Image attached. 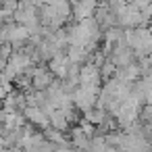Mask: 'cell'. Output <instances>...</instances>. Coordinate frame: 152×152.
<instances>
[{
  "instance_id": "obj_1",
  "label": "cell",
  "mask_w": 152,
  "mask_h": 152,
  "mask_svg": "<svg viewBox=\"0 0 152 152\" xmlns=\"http://www.w3.org/2000/svg\"><path fill=\"white\" fill-rule=\"evenodd\" d=\"M100 81H102V75L96 65L86 63L79 67V86L81 88H100Z\"/></svg>"
},
{
  "instance_id": "obj_2",
  "label": "cell",
  "mask_w": 152,
  "mask_h": 152,
  "mask_svg": "<svg viewBox=\"0 0 152 152\" xmlns=\"http://www.w3.org/2000/svg\"><path fill=\"white\" fill-rule=\"evenodd\" d=\"M52 81H54V75L48 71V67H34V73H31V90L46 92Z\"/></svg>"
},
{
  "instance_id": "obj_3",
  "label": "cell",
  "mask_w": 152,
  "mask_h": 152,
  "mask_svg": "<svg viewBox=\"0 0 152 152\" xmlns=\"http://www.w3.org/2000/svg\"><path fill=\"white\" fill-rule=\"evenodd\" d=\"M23 117H25V121L31 125V127H40V129H50V121H48V115L42 110V108H38V106H25V110H23Z\"/></svg>"
},
{
  "instance_id": "obj_4",
  "label": "cell",
  "mask_w": 152,
  "mask_h": 152,
  "mask_svg": "<svg viewBox=\"0 0 152 152\" xmlns=\"http://www.w3.org/2000/svg\"><path fill=\"white\" fill-rule=\"evenodd\" d=\"M69 58L61 52V54H56L52 61H50V65H48V71L54 75V79H65V75H67V69H69Z\"/></svg>"
},
{
  "instance_id": "obj_5",
  "label": "cell",
  "mask_w": 152,
  "mask_h": 152,
  "mask_svg": "<svg viewBox=\"0 0 152 152\" xmlns=\"http://www.w3.org/2000/svg\"><path fill=\"white\" fill-rule=\"evenodd\" d=\"M48 121H50V129H56V131H65V129H71V125H69V121H67V117H65V113L61 110V108H56V110H52L50 115H48Z\"/></svg>"
},
{
  "instance_id": "obj_6",
  "label": "cell",
  "mask_w": 152,
  "mask_h": 152,
  "mask_svg": "<svg viewBox=\"0 0 152 152\" xmlns=\"http://www.w3.org/2000/svg\"><path fill=\"white\" fill-rule=\"evenodd\" d=\"M83 119L90 123V125H94V127H100L102 123H104V119H106V113L96 104V106H92L90 110H86L83 113Z\"/></svg>"
},
{
  "instance_id": "obj_7",
  "label": "cell",
  "mask_w": 152,
  "mask_h": 152,
  "mask_svg": "<svg viewBox=\"0 0 152 152\" xmlns=\"http://www.w3.org/2000/svg\"><path fill=\"white\" fill-rule=\"evenodd\" d=\"M2 152H21V148H4Z\"/></svg>"
},
{
  "instance_id": "obj_8",
  "label": "cell",
  "mask_w": 152,
  "mask_h": 152,
  "mask_svg": "<svg viewBox=\"0 0 152 152\" xmlns=\"http://www.w3.org/2000/svg\"><path fill=\"white\" fill-rule=\"evenodd\" d=\"M4 150V140H2V135H0V152Z\"/></svg>"
}]
</instances>
